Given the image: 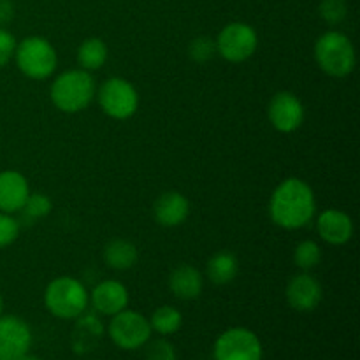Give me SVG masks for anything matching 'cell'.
Instances as JSON below:
<instances>
[{"mask_svg": "<svg viewBox=\"0 0 360 360\" xmlns=\"http://www.w3.org/2000/svg\"><path fill=\"white\" fill-rule=\"evenodd\" d=\"M95 95L102 111L112 120L132 118L139 108V94L136 86L123 77H109Z\"/></svg>", "mask_w": 360, "mask_h": 360, "instance_id": "8992f818", "label": "cell"}, {"mask_svg": "<svg viewBox=\"0 0 360 360\" xmlns=\"http://www.w3.org/2000/svg\"><path fill=\"white\" fill-rule=\"evenodd\" d=\"M316 231L322 241H326L327 245L333 246H341L347 245L352 238H354V220L350 218V214H347L341 210H323L319 214V220H316Z\"/></svg>", "mask_w": 360, "mask_h": 360, "instance_id": "4fadbf2b", "label": "cell"}, {"mask_svg": "<svg viewBox=\"0 0 360 360\" xmlns=\"http://www.w3.org/2000/svg\"><path fill=\"white\" fill-rule=\"evenodd\" d=\"M14 16V6L11 0H0V27L9 23Z\"/></svg>", "mask_w": 360, "mask_h": 360, "instance_id": "f546056e", "label": "cell"}, {"mask_svg": "<svg viewBox=\"0 0 360 360\" xmlns=\"http://www.w3.org/2000/svg\"><path fill=\"white\" fill-rule=\"evenodd\" d=\"M14 60H16L18 69L35 81L48 79L55 72L56 63H58L55 46L41 35H30L16 44Z\"/></svg>", "mask_w": 360, "mask_h": 360, "instance_id": "5b68a950", "label": "cell"}, {"mask_svg": "<svg viewBox=\"0 0 360 360\" xmlns=\"http://www.w3.org/2000/svg\"><path fill=\"white\" fill-rule=\"evenodd\" d=\"M213 355L214 360H262V343L252 330L234 327L220 334Z\"/></svg>", "mask_w": 360, "mask_h": 360, "instance_id": "9c48e42d", "label": "cell"}, {"mask_svg": "<svg viewBox=\"0 0 360 360\" xmlns=\"http://www.w3.org/2000/svg\"><path fill=\"white\" fill-rule=\"evenodd\" d=\"M95 94H97L95 79L88 70L83 69H70L62 72L53 81L49 90L55 108L69 115L84 111L94 102Z\"/></svg>", "mask_w": 360, "mask_h": 360, "instance_id": "7a4b0ae2", "label": "cell"}, {"mask_svg": "<svg viewBox=\"0 0 360 360\" xmlns=\"http://www.w3.org/2000/svg\"><path fill=\"white\" fill-rule=\"evenodd\" d=\"M315 193L304 179H283L271 193L269 217L278 227L297 231L306 227L315 218Z\"/></svg>", "mask_w": 360, "mask_h": 360, "instance_id": "6da1fadb", "label": "cell"}, {"mask_svg": "<svg viewBox=\"0 0 360 360\" xmlns=\"http://www.w3.org/2000/svg\"><path fill=\"white\" fill-rule=\"evenodd\" d=\"M32 345V330L25 320L18 316H0V360H16L28 354Z\"/></svg>", "mask_w": 360, "mask_h": 360, "instance_id": "8fae6325", "label": "cell"}, {"mask_svg": "<svg viewBox=\"0 0 360 360\" xmlns=\"http://www.w3.org/2000/svg\"><path fill=\"white\" fill-rule=\"evenodd\" d=\"M315 60L330 77H347L354 72L357 56L350 39L338 30H329L315 42Z\"/></svg>", "mask_w": 360, "mask_h": 360, "instance_id": "277c9868", "label": "cell"}, {"mask_svg": "<svg viewBox=\"0 0 360 360\" xmlns=\"http://www.w3.org/2000/svg\"><path fill=\"white\" fill-rule=\"evenodd\" d=\"M285 295L290 308L295 311H313L322 302V285L308 271H302L288 281Z\"/></svg>", "mask_w": 360, "mask_h": 360, "instance_id": "7c38bea8", "label": "cell"}, {"mask_svg": "<svg viewBox=\"0 0 360 360\" xmlns=\"http://www.w3.org/2000/svg\"><path fill=\"white\" fill-rule=\"evenodd\" d=\"M169 288L174 297L181 301H193L202 294L204 278L197 267L183 264L176 267L169 276Z\"/></svg>", "mask_w": 360, "mask_h": 360, "instance_id": "e0dca14e", "label": "cell"}, {"mask_svg": "<svg viewBox=\"0 0 360 360\" xmlns=\"http://www.w3.org/2000/svg\"><path fill=\"white\" fill-rule=\"evenodd\" d=\"M267 116L269 122L278 132L292 134L304 123V105L301 98L292 91H278L273 95L269 105H267Z\"/></svg>", "mask_w": 360, "mask_h": 360, "instance_id": "30bf717a", "label": "cell"}, {"mask_svg": "<svg viewBox=\"0 0 360 360\" xmlns=\"http://www.w3.org/2000/svg\"><path fill=\"white\" fill-rule=\"evenodd\" d=\"M28 195H30V186L21 172H0V211L9 214L16 213L23 207Z\"/></svg>", "mask_w": 360, "mask_h": 360, "instance_id": "2e32d148", "label": "cell"}, {"mask_svg": "<svg viewBox=\"0 0 360 360\" xmlns=\"http://www.w3.org/2000/svg\"><path fill=\"white\" fill-rule=\"evenodd\" d=\"M181 323V311L176 309L174 306H160V308L155 309L150 320L151 330L162 334V336H169V334L178 333Z\"/></svg>", "mask_w": 360, "mask_h": 360, "instance_id": "7402d4cb", "label": "cell"}, {"mask_svg": "<svg viewBox=\"0 0 360 360\" xmlns=\"http://www.w3.org/2000/svg\"><path fill=\"white\" fill-rule=\"evenodd\" d=\"M217 53L232 63H241L252 58L259 46V37L252 25L232 21L225 25L217 37Z\"/></svg>", "mask_w": 360, "mask_h": 360, "instance_id": "52a82bcc", "label": "cell"}, {"mask_svg": "<svg viewBox=\"0 0 360 360\" xmlns=\"http://www.w3.org/2000/svg\"><path fill=\"white\" fill-rule=\"evenodd\" d=\"M16 44L18 42L14 35L4 27H0V69H4L11 62V58H14Z\"/></svg>", "mask_w": 360, "mask_h": 360, "instance_id": "f1b7e54d", "label": "cell"}, {"mask_svg": "<svg viewBox=\"0 0 360 360\" xmlns=\"http://www.w3.org/2000/svg\"><path fill=\"white\" fill-rule=\"evenodd\" d=\"M146 360H178V355L169 341L157 340L148 347Z\"/></svg>", "mask_w": 360, "mask_h": 360, "instance_id": "83f0119b", "label": "cell"}, {"mask_svg": "<svg viewBox=\"0 0 360 360\" xmlns=\"http://www.w3.org/2000/svg\"><path fill=\"white\" fill-rule=\"evenodd\" d=\"M90 302L101 315L115 316L129 306V290L122 281L104 280L91 290Z\"/></svg>", "mask_w": 360, "mask_h": 360, "instance_id": "5bb4252c", "label": "cell"}, {"mask_svg": "<svg viewBox=\"0 0 360 360\" xmlns=\"http://www.w3.org/2000/svg\"><path fill=\"white\" fill-rule=\"evenodd\" d=\"M20 236V221L9 213L0 211V248L13 245Z\"/></svg>", "mask_w": 360, "mask_h": 360, "instance_id": "4316f807", "label": "cell"}, {"mask_svg": "<svg viewBox=\"0 0 360 360\" xmlns=\"http://www.w3.org/2000/svg\"><path fill=\"white\" fill-rule=\"evenodd\" d=\"M190 58L195 60L197 63L210 62L217 55V42L210 37H197L190 42L188 46Z\"/></svg>", "mask_w": 360, "mask_h": 360, "instance_id": "484cf974", "label": "cell"}, {"mask_svg": "<svg viewBox=\"0 0 360 360\" xmlns=\"http://www.w3.org/2000/svg\"><path fill=\"white\" fill-rule=\"evenodd\" d=\"M190 214V200L181 192H165L155 200L153 217L162 227H178Z\"/></svg>", "mask_w": 360, "mask_h": 360, "instance_id": "9a60e30c", "label": "cell"}, {"mask_svg": "<svg viewBox=\"0 0 360 360\" xmlns=\"http://www.w3.org/2000/svg\"><path fill=\"white\" fill-rule=\"evenodd\" d=\"M239 271L238 259L231 252H217L207 262V278L214 285H227L236 280Z\"/></svg>", "mask_w": 360, "mask_h": 360, "instance_id": "ffe728a7", "label": "cell"}, {"mask_svg": "<svg viewBox=\"0 0 360 360\" xmlns=\"http://www.w3.org/2000/svg\"><path fill=\"white\" fill-rule=\"evenodd\" d=\"M90 294L77 278L58 276L49 281L44 290V306L53 316L74 320L86 311Z\"/></svg>", "mask_w": 360, "mask_h": 360, "instance_id": "3957f363", "label": "cell"}, {"mask_svg": "<svg viewBox=\"0 0 360 360\" xmlns=\"http://www.w3.org/2000/svg\"><path fill=\"white\" fill-rule=\"evenodd\" d=\"M16 360H41V359H37V357H32V355L25 354V355H21V357H18Z\"/></svg>", "mask_w": 360, "mask_h": 360, "instance_id": "4dcf8cb0", "label": "cell"}, {"mask_svg": "<svg viewBox=\"0 0 360 360\" xmlns=\"http://www.w3.org/2000/svg\"><path fill=\"white\" fill-rule=\"evenodd\" d=\"M76 320L77 322L76 327H74L72 347L77 354H86L98 343V340L104 334V326L98 320V316L88 315V313H83Z\"/></svg>", "mask_w": 360, "mask_h": 360, "instance_id": "ac0fdd59", "label": "cell"}, {"mask_svg": "<svg viewBox=\"0 0 360 360\" xmlns=\"http://www.w3.org/2000/svg\"><path fill=\"white\" fill-rule=\"evenodd\" d=\"M108 46L102 39L88 37L81 42L77 48V63L83 70H98L105 62H108Z\"/></svg>", "mask_w": 360, "mask_h": 360, "instance_id": "44dd1931", "label": "cell"}, {"mask_svg": "<svg viewBox=\"0 0 360 360\" xmlns=\"http://www.w3.org/2000/svg\"><path fill=\"white\" fill-rule=\"evenodd\" d=\"M322 260V248L313 239H304L294 250V262L301 271H311Z\"/></svg>", "mask_w": 360, "mask_h": 360, "instance_id": "603a6c76", "label": "cell"}, {"mask_svg": "<svg viewBox=\"0 0 360 360\" xmlns=\"http://www.w3.org/2000/svg\"><path fill=\"white\" fill-rule=\"evenodd\" d=\"M139 259L136 245L127 239H112L104 248V262L115 271H127L136 266Z\"/></svg>", "mask_w": 360, "mask_h": 360, "instance_id": "d6986e66", "label": "cell"}, {"mask_svg": "<svg viewBox=\"0 0 360 360\" xmlns=\"http://www.w3.org/2000/svg\"><path fill=\"white\" fill-rule=\"evenodd\" d=\"M2 306H4V302H2V295H0V315H2Z\"/></svg>", "mask_w": 360, "mask_h": 360, "instance_id": "1f68e13d", "label": "cell"}, {"mask_svg": "<svg viewBox=\"0 0 360 360\" xmlns=\"http://www.w3.org/2000/svg\"><path fill=\"white\" fill-rule=\"evenodd\" d=\"M322 20L329 25H340L348 14L347 0H322L319 6Z\"/></svg>", "mask_w": 360, "mask_h": 360, "instance_id": "d4e9b609", "label": "cell"}, {"mask_svg": "<svg viewBox=\"0 0 360 360\" xmlns=\"http://www.w3.org/2000/svg\"><path fill=\"white\" fill-rule=\"evenodd\" d=\"M109 336L122 350H137L150 341V320L132 309H123L112 316L109 323Z\"/></svg>", "mask_w": 360, "mask_h": 360, "instance_id": "ba28073f", "label": "cell"}, {"mask_svg": "<svg viewBox=\"0 0 360 360\" xmlns=\"http://www.w3.org/2000/svg\"><path fill=\"white\" fill-rule=\"evenodd\" d=\"M53 210V202L46 193H32L28 195V199L25 200L23 207H21V213H23L25 220H41V218L48 217Z\"/></svg>", "mask_w": 360, "mask_h": 360, "instance_id": "cb8c5ba5", "label": "cell"}]
</instances>
